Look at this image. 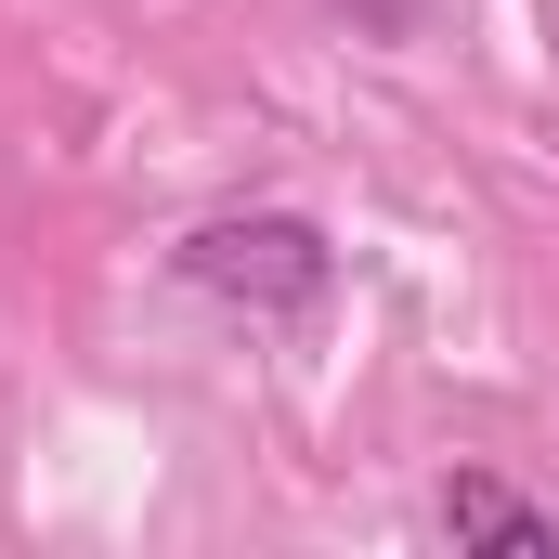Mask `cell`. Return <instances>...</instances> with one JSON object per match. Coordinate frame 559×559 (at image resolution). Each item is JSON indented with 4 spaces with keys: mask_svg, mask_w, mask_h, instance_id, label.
Returning a JSON list of instances; mask_svg holds the SVG:
<instances>
[{
    "mask_svg": "<svg viewBox=\"0 0 559 559\" xmlns=\"http://www.w3.org/2000/svg\"><path fill=\"white\" fill-rule=\"evenodd\" d=\"M182 286H209V299H235V312H261V325H299V312H325L338 248H325V222H299V209H235V222H195V235H182Z\"/></svg>",
    "mask_w": 559,
    "mask_h": 559,
    "instance_id": "1",
    "label": "cell"
},
{
    "mask_svg": "<svg viewBox=\"0 0 559 559\" xmlns=\"http://www.w3.org/2000/svg\"><path fill=\"white\" fill-rule=\"evenodd\" d=\"M429 521H442L468 559H559V508H534V495L495 481V468H455V481L429 495Z\"/></svg>",
    "mask_w": 559,
    "mask_h": 559,
    "instance_id": "2",
    "label": "cell"
}]
</instances>
